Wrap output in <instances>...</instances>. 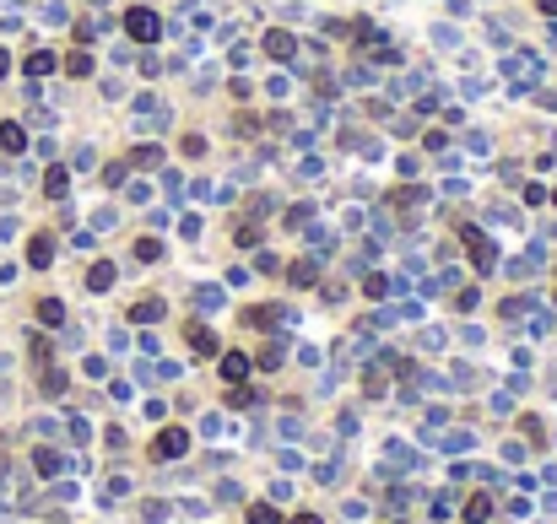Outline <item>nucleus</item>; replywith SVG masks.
I'll list each match as a JSON object with an SVG mask.
<instances>
[{
  "label": "nucleus",
  "instance_id": "obj_1",
  "mask_svg": "<svg viewBox=\"0 0 557 524\" xmlns=\"http://www.w3.org/2000/svg\"><path fill=\"white\" fill-rule=\"evenodd\" d=\"M152 454H157V460H163V454H168V460H173V454H185V432H179V427H168L163 438H157V449H152Z\"/></svg>",
  "mask_w": 557,
  "mask_h": 524
},
{
  "label": "nucleus",
  "instance_id": "obj_2",
  "mask_svg": "<svg viewBox=\"0 0 557 524\" xmlns=\"http://www.w3.org/2000/svg\"><path fill=\"white\" fill-rule=\"evenodd\" d=\"M130 33L136 38H157V17L152 11H130Z\"/></svg>",
  "mask_w": 557,
  "mask_h": 524
},
{
  "label": "nucleus",
  "instance_id": "obj_3",
  "mask_svg": "<svg viewBox=\"0 0 557 524\" xmlns=\"http://www.w3.org/2000/svg\"><path fill=\"white\" fill-rule=\"evenodd\" d=\"M222 373H227V379H244V373H249V357H244V351L222 357Z\"/></svg>",
  "mask_w": 557,
  "mask_h": 524
},
{
  "label": "nucleus",
  "instance_id": "obj_4",
  "mask_svg": "<svg viewBox=\"0 0 557 524\" xmlns=\"http://www.w3.org/2000/svg\"><path fill=\"white\" fill-rule=\"evenodd\" d=\"M487 514H493V503H487V497H471V508H465V519H471V524H482Z\"/></svg>",
  "mask_w": 557,
  "mask_h": 524
},
{
  "label": "nucleus",
  "instance_id": "obj_5",
  "mask_svg": "<svg viewBox=\"0 0 557 524\" xmlns=\"http://www.w3.org/2000/svg\"><path fill=\"white\" fill-rule=\"evenodd\" d=\"M249 524H276V508H266V503L249 508Z\"/></svg>",
  "mask_w": 557,
  "mask_h": 524
},
{
  "label": "nucleus",
  "instance_id": "obj_6",
  "mask_svg": "<svg viewBox=\"0 0 557 524\" xmlns=\"http://www.w3.org/2000/svg\"><path fill=\"white\" fill-rule=\"evenodd\" d=\"M292 524H319V519H314V514H303V519H292Z\"/></svg>",
  "mask_w": 557,
  "mask_h": 524
}]
</instances>
